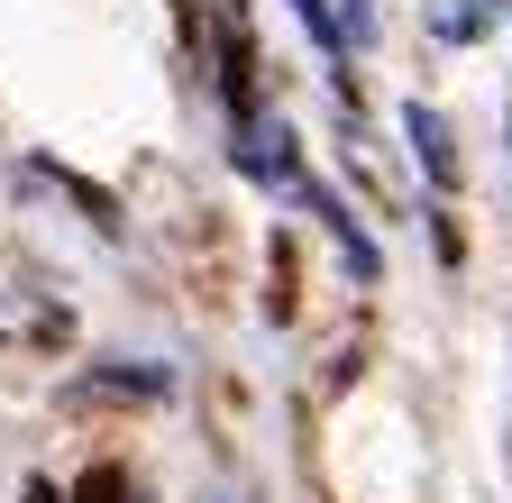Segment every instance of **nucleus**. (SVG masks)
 <instances>
[{"mask_svg":"<svg viewBox=\"0 0 512 503\" xmlns=\"http://www.w3.org/2000/svg\"><path fill=\"white\" fill-rule=\"evenodd\" d=\"M302 202H311V220H320V229H330V238H339V257H348L357 275H384V257H375V238H366V229L348 220V202L330 193V183H302Z\"/></svg>","mask_w":512,"mask_h":503,"instance_id":"obj_1","label":"nucleus"},{"mask_svg":"<svg viewBox=\"0 0 512 503\" xmlns=\"http://www.w3.org/2000/svg\"><path fill=\"white\" fill-rule=\"evenodd\" d=\"M238 165H247V174H266V183H302V174H293V129H284V119H247Z\"/></svg>","mask_w":512,"mask_h":503,"instance_id":"obj_2","label":"nucleus"},{"mask_svg":"<svg viewBox=\"0 0 512 503\" xmlns=\"http://www.w3.org/2000/svg\"><path fill=\"white\" fill-rule=\"evenodd\" d=\"M403 129H412V156H421V174H430L439 193H448V183H458V147H448V119L412 101V110H403Z\"/></svg>","mask_w":512,"mask_h":503,"instance_id":"obj_3","label":"nucleus"},{"mask_svg":"<svg viewBox=\"0 0 512 503\" xmlns=\"http://www.w3.org/2000/svg\"><path fill=\"white\" fill-rule=\"evenodd\" d=\"M293 10H302V28L330 46V55H348V37H339V10H330V0H293Z\"/></svg>","mask_w":512,"mask_h":503,"instance_id":"obj_4","label":"nucleus"},{"mask_svg":"<svg viewBox=\"0 0 512 503\" xmlns=\"http://www.w3.org/2000/svg\"><path fill=\"white\" fill-rule=\"evenodd\" d=\"M339 37H348V46H366V37H375V10H366V0H348V10H339Z\"/></svg>","mask_w":512,"mask_h":503,"instance_id":"obj_5","label":"nucleus"},{"mask_svg":"<svg viewBox=\"0 0 512 503\" xmlns=\"http://www.w3.org/2000/svg\"><path fill=\"white\" fill-rule=\"evenodd\" d=\"M503 10H512V0H503Z\"/></svg>","mask_w":512,"mask_h":503,"instance_id":"obj_6","label":"nucleus"}]
</instances>
